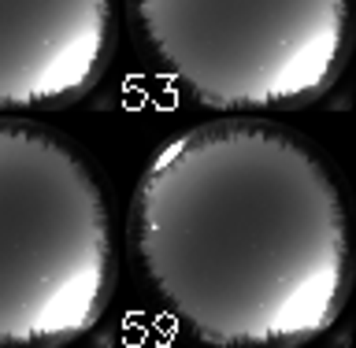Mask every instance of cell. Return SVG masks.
Masks as SVG:
<instances>
[{"mask_svg":"<svg viewBox=\"0 0 356 348\" xmlns=\"http://www.w3.org/2000/svg\"><path fill=\"white\" fill-rule=\"evenodd\" d=\"M141 41L200 104L297 108L334 82L349 0H130Z\"/></svg>","mask_w":356,"mask_h":348,"instance_id":"cell-3","label":"cell"},{"mask_svg":"<svg viewBox=\"0 0 356 348\" xmlns=\"http://www.w3.org/2000/svg\"><path fill=\"white\" fill-rule=\"evenodd\" d=\"M111 282L108 208L63 141L0 122V345H63L97 326Z\"/></svg>","mask_w":356,"mask_h":348,"instance_id":"cell-2","label":"cell"},{"mask_svg":"<svg viewBox=\"0 0 356 348\" xmlns=\"http://www.w3.org/2000/svg\"><path fill=\"white\" fill-rule=\"evenodd\" d=\"M111 0H0V111L56 108L97 82Z\"/></svg>","mask_w":356,"mask_h":348,"instance_id":"cell-4","label":"cell"},{"mask_svg":"<svg viewBox=\"0 0 356 348\" xmlns=\"http://www.w3.org/2000/svg\"><path fill=\"white\" fill-rule=\"evenodd\" d=\"M130 238L160 300L211 345H300L341 311L338 185L264 122L175 133L138 182Z\"/></svg>","mask_w":356,"mask_h":348,"instance_id":"cell-1","label":"cell"}]
</instances>
